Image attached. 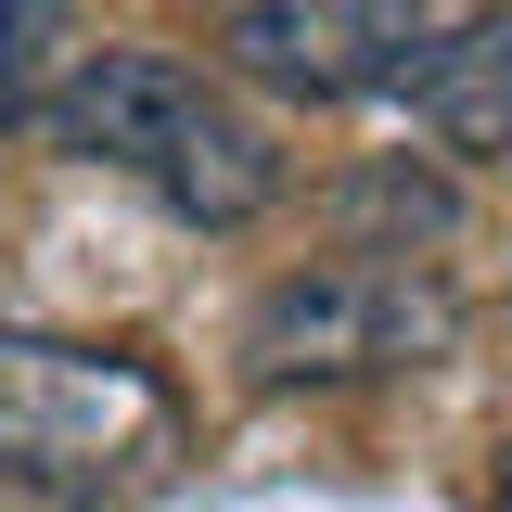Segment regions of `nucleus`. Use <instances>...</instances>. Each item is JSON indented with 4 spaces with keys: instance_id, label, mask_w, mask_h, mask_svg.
Returning a JSON list of instances; mask_svg holds the SVG:
<instances>
[{
    "instance_id": "39448f33",
    "label": "nucleus",
    "mask_w": 512,
    "mask_h": 512,
    "mask_svg": "<svg viewBox=\"0 0 512 512\" xmlns=\"http://www.w3.org/2000/svg\"><path fill=\"white\" fill-rule=\"evenodd\" d=\"M397 90H410V116H423V141H436V154H461V167L512 154V0H500V13L436 26V39H423V64H410Z\"/></svg>"
},
{
    "instance_id": "f03ea898",
    "label": "nucleus",
    "mask_w": 512,
    "mask_h": 512,
    "mask_svg": "<svg viewBox=\"0 0 512 512\" xmlns=\"http://www.w3.org/2000/svg\"><path fill=\"white\" fill-rule=\"evenodd\" d=\"M26 128L64 141V154H90V167L154 180L192 231H231V218H256L282 192V141L231 90H205L192 64H167V52H77Z\"/></svg>"
},
{
    "instance_id": "20e7f679",
    "label": "nucleus",
    "mask_w": 512,
    "mask_h": 512,
    "mask_svg": "<svg viewBox=\"0 0 512 512\" xmlns=\"http://www.w3.org/2000/svg\"><path fill=\"white\" fill-rule=\"evenodd\" d=\"M436 39V0H231L218 52L231 77L282 90V103H359V90H397Z\"/></svg>"
},
{
    "instance_id": "0eeeda50",
    "label": "nucleus",
    "mask_w": 512,
    "mask_h": 512,
    "mask_svg": "<svg viewBox=\"0 0 512 512\" xmlns=\"http://www.w3.org/2000/svg\"><path fill=\"white\" fill-rule=\"evenodd\" d=\"M500 512H512V448H500Z\"/></svg>"
},
{
    "instance_id": "f257e3e1",
    "label": "nucleus",
    "mask_w": 512,
    "mask_h": 512,
    "mask_svg": "<svg viewBox=\"0 0 512 512\" xmlns=\"http://www.w3.org/2000/svg\"><path fill=\"white\" fill-rule=\"evenodd\" d=\"M180 474V384L128 346L0 320V487L52 512H116Z\"/></svg>"
},
{
    "instance_id": "423d86ee",
    "label": "nucleus",
    "mask_w": 512,
    "mask_h": 512,
    "mask_svg": "<svg viewBox=\"0 0 512 512\" xmlns=\"http://www.w3.org/2000/svg\"><path fill=\"white\" fill-rule=\"evenodd\" d=\"M77 64V0H0V116H39Z\"/></svg>"
},
{
    "instance_id": "7ed1b4c3",
    "label": "nucleus",
    "mask_w": 512,
    "mask_h": 512,
    "mask_svg": "<svg viewBox=\"0 0 512 512\" xmlns=\"http://www.w3.org/2000/svg\"><path fill=\"white\" fill-rule=\"evenodd\" d=\"M461 346V295L410 256H333L295 269L244 308V372L256 384H372V372H436Z\"/></svg>"
}]
</instances>
